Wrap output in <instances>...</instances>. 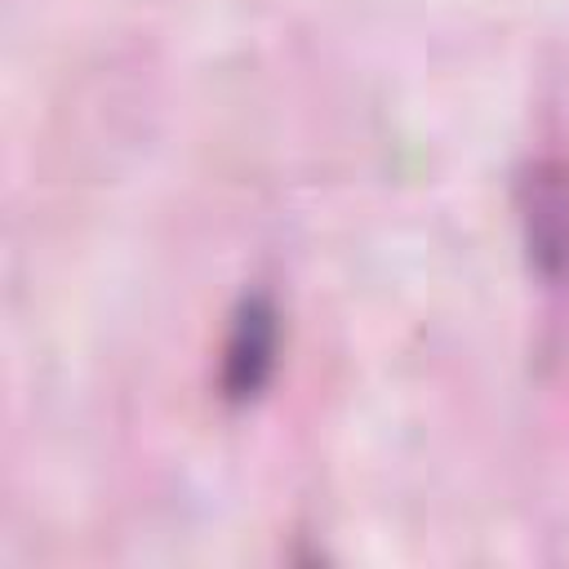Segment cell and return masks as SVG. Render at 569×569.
Masks as SVG:
<instances>
[{
	"instance_id": "7a4b0ae2",
	"label": "cell",
	"mask_w": 569,
	"mask_h": 569,
	"mask_svg": "<svg viewBox=\"0 0 569 569\" xmlns=\"http://www.w3.org/2000/svg\"><path fill=\"white\" fill-rule=\"evenodd\" d=\"M280 360V311L267 293H244L231 311L218 351V396L227 405H249L267 391Z\"/></svg>"
},
{
	"instance_id": "6da1fadb",
	"label": "cell",
	"mask_w": 569,
	"mask_h": 569,
	"mask_svg": "<svg viewBox=\"0 0 569 569\" xmlns=\"http://www.w3.org/2000/svg\"><path fill=\"white\" fill-rule=\"evenodd\" d=\"M520 236L529 253V271L547 293L569 298V164L556 156L533 160L520 173Z\"/></svg>"
}]
</instances>
